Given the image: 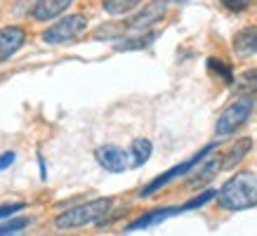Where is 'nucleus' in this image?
Here are the masks:
<instances>
[{"instance_id":"obj_1","label":"nucleus","mask_w":257,"mask_h":236,"mask_svg":"<svg viewBox=\"0 0 257 236\" xmlns=\"http://www.w3.org/2000/svg\"><path fill=\"white\" fill-rule=\"evenodd\" d=\"M215 201L222 210H250L257 205V173L243 170L219 187Z\"/></svg>"},{"instance_id":"obj_2","label":"nucleus","mask_w":257,"mask_h":236,"mask_svg":"<svg viewBox=\"0 0 257 236\" xmlns=\"http://www.w3.org/2000/svg\"><path fill=\"white\" fill-rule=\"evenodd\" d=\"M113 208V198L111 196H99L92 201H85L80 205H73L69 210L59 212L55 217V227L57 229H80L94 222H101Z\"/></svg>"},{"instance_id":"obj_3","label":"nucleus","mask_w":257,"mask_h":236,"mask_svg":"<svg viewBox=\"0 0 257 236\" xmlns=\"http://www.w3.org/2000/svg\"><path fill=\"white\" fill-rule=\"evenodd\" d=\"M255 111V97L252 94H241L236 97L234 102H229L222 109V113L215 121V135L217 137H229L234 135L238 128H243L248 123V118Z\"/></svg>"},{"instance_id":"obj_4","label":"nucleus","mask_w":257,"mask_h":236,"mask_svg":"<svg viewBox=\"0 0 257 236\" xmlns=\"http://www.w3.org/2000/svg\"><path fill=\"white\" fill-rule=\"evenodd\" d=\"M85 31H87V17L76 12V15H66L57 24L47 26L45 31L40 33V40L47 43V45H69L73 40H78Z\"/></svg>"},{"instance_id":"obj_5","label":"nucleus","mask_w":257,"mask_h":236,"mask_svg":"<svg viewBox=\"0 0 257 236\" xmlns=\"http://www.w3.org/2000/svg\"><path fill=\"white\" fill-rule=\"evenodd\" d=\"M212 149H215V144H205V147H203L201 151H196V154H194L191 158H189V161H184V163L175 165V168H170V170H165V173L161 175V177H156V180H151V182L147 184V187L142 189V191H140V198H149V196H154L156 191H161L163 187H168V184H170L172 180H177V177H182V175H189V173H191V170L196 168V165L201 163L203 158H205L208 154H210Z\"/></svg>"},{"instance_id":"obj_6","label":"nucleus","mask_w":257,"mask_h":236,"mask_svg":"<svg viewBox=\"0 0 257 236\" xmlns=\"http://www.w3.org/2000/svg\"><path fill=\"white\" fill-rule=\"evenodd\" d=\"M165 15H168V0H151V3H147V5L133 17V19L125 22L127 33L149 31V29H154L156 24L163 22Z\"/></svg>"},{"instance_id":"obj_7","label":"nucleus","mask_w":257,"mask_h":236,"mask_svg":"<svg viewBox=\"0 0 257 236\" xmlns=\"http://www.w3.org/2000/svg\"><path fill=\"white\" fill-rule=\"evenodd\" d=\"M94 158H97V163L106 170V173H123L127 170V165H130V154L116 144H104L99 149L94 151Z\"/></svg>"},{"instance_id":"obj_8","label":"nucleus","mask_w":257,"mask_h":236,"mask_svg":"<svg viewBox=\"0 0 257 236\" xmlns=\"http://www.w3.org/2000/svg\"><path fill=\"white\" fill-rule=\"evenodd\" d=\"M196 168H198V170H191V173H189L191 175L187 180L189 187H203V184H208V182L222 170V154H217V151L212 149L210 156H205Z\"/></svg>"},{"instance_id":"obj_9","label":"nucleus","mask_w":257,"mask_h":236,"mask_svg":"<svg viewBox=\"0 0 257 236\" xmlns=\"http://www.w3.org/2000/svg\"><path fill=\"white\" fill-rule=\"evenodd\" d=\"M26 43V31L22 26H5L0 29V62H5L10 57L19 52Z\"/></svg>"},{"instance_id":"obj_10","label":"nucleus","mask_w":257,"mask_h":236,"mask_svg":"<svg viewBox=\"0 0 257 236\" xmlns=\"http://www.w3.org/2000/svg\"><path fill=\"white\" fill-rule=\"evenodd\" d=\"M73 5V0H36L31 8L33 22H52L57 17H62L66 10Z\"/></svg>"},{"instance_id":"obj_11","label":"nucleus","mask_w":257,"mask_h":236,"mask_svg":"<svg viewBox=\"0 0 257 236\" xmlns=\"http://www.w3.org/2000/svg\"><path fill=\"white\" fill-rule=\"evenodd\" d=\"M179 208H156V210H147L144 215H140L137 220H133L127 227L123 229L125 234H133V231H140V229H147V227H154L158 222L168 220L172 215H177Z\"/></svg>"},{"instance_id":"obj_12","label":"nucleus","mask_w":257,"mask_h":236,"mask_svg":"<svg viewBox=\"0 0 257 236\" xmlns=\"http://www.w3.org/2000/svg\"><path fill=\"white\" fill-rule=\"evenodd\" d=\"M234 52L238 57L257 55V24L245 26V29H241V31H236V36H234Z\"/></svg>"},{"instance_id":"obj_13","label":"nucleus","mask_w":257,"mask_h":236,"mask_svg":"<svg viewBox=\"0 0 257 236\" xmlns=\"http://www.w3.org/2000/svg\"><path fill=\"white\" fill-rule=\"evenodd\" d=\"M250 149H252V140H250V137L236 140V144H231V149L226 151V154H222V168H224V170L236 168V165L250 154Z\"/></svg>"},{"instance_id":"obj_14","label":"nucleus","mask_w":257,"mask_h":236,"mask_svg":"<svg viewBox=\"0 0 257 236\" xmlns=\"http://www.w3.org/2000/svg\"><path fill=\"white\" fill-rule=\"evenodd\" d=\"M151 151H154V144H151L147 137L133 140V144H130V165H133V168L144 165L149 161V156H151Z\"/></svg>"},{"instance_id":"obj_15","label":"nucleus","mask_w":257,"mask_h":236,"mask_svg":"<svg viewBox=\"0 0 257 236\" xmlns=\"http://www.w3.org/2000/svg\"><path fill=\"white\" fill-rule=\"evenodd\" d=\"M208 73H212V76H217L222 83H226V85H234V69H231V64L224 62L222 57H208Z\"/></svg>"},{"instance_id":"obj_16","label":"nucleus","mask_w":257,"mask_h":236,"mask_svg":"<svg viewBox=\"0 0 257 236\" xmlns=\"http://www.w3.org/2000/svg\"><path fill=\"white\" fill-rule=\"evenodd\" d=\"M142 5V0H101V10L111 17H123L130 15L133 10Z\"/></svg>"},{"instance_id":"obj_17","label":"nucleus","mask_w":257,"mask_h":236,"mask_svg":"<svg viewBox=\"0 0 257 236\" xmlns=\"http://www.w3.org/2000/svg\"><path fill=\"white\" fill-rule=\"evenodd\" d=\"M156 40V33L154 31H140L133 38H125L116 45L118 52H127V50H142V47H149L151 43Z\"/></svg>"},{"instance_id":"obj_18","label":"nucleus","mask_w":257,"mask_h":236,"mask_svg":"<svg viewBox=\"0 0 257 236\" xmlns=\"http://www.w3.org/2000/svg\"><path fill=\"white\" fill-rule=\"evenodd\" d=\"M127 33V26L123 24H104L101 29H97L94 31V38L97 40H116L120 38V36H125Z\"/></svg>"},{"instance_id":"obj_19","label":"nucleus","mask_w":257,"mask_h":236,"mask_svg":"<svg viewBox=\"0 0 257 236\" xmlns=\"http://www.w3.org/2000/svg\"><path fill=\"white\" fill-rule=\"evenodd\" d=\"M215 194H217L215 189H208V191H203V194H198V196H191L187 203L177 205L179 212H187V210H196V208H203L205 203H210L212 198H215Z\"/></svg>"},{"instance_id":"obj_20","label":"nucleus","mask_w":257,"mask_h":236,"mask_svg":"<svg viewBox=\"0 0 257 236\" xmlns=\"http://www.w3.org/2000/svg\"><path fill=\"white\" fill-rule=\"evenodd\" d=\"M29 224H31V220H29V217H15V220L5 222V224H0V236H5V234H17V231L26 229Z\"/></svg>"},{"instance_id":"obj_21","label":"nucleus","mask_w":257,"mask_h":236,"mask_svg":"<svg viewBox=\"0 0 257 236\" xmlns=\"http://www.w3.org/2000/svg\"><path fill=\"white\" fill-rule=\"evenodd\" d=\"M219 5L226 10V12H245V10L252 5V0H219Z\"/></svg>"},{"instance_id":"obj_22","label":"nucleus","mask_w":257,"mask_h":236,"mask_svg":"<svg viewBox=\"0 0 257 236\" xmlns=\"http://www.w3.org/2000/svg\"><path fill=\"white\" fill-rule=\"evenodd\" d=\"M241 85H243V87H248V90H255V92H257V66H255V69L243 71Z\"/></svg>"},{"instance_id":"obj_23","label":"nucleus","mask_w":257,"mask_h":236,"mask_svg":"<svg viewBox=\"0 0 257 236\" xmlns=\"http://www.w3.org/2000/svg\"><path fill=\"white\" fill-rule=\"evenodd\" d=\"M24 208H26V203H5V205H0V220H3V217H12L15 212H22Z\"/></svg>"},{"instance_id":"obj_24","label":"nucleus","mask_w":257,"mask_h":236,"mask_svg":"<svg viewBox=\"0 0 257 236\" xmlns=\"http://www.w3.org/2000/svg\"><path fill=\"white\" fill-rule=\"evenodd\" d=\"M15 161H17V154H15V151H5V154H0V173H3V170H8V168L15 163Z\"/></svg>"},{"instance_id":"obj_25","label":"nucleus","mask_w":257,"mask_h":236,"mask_svg":"<svg viewBox=\"0 0 257 236\" xmlns=\"http://www.w3.org/2000/svg\"><path fill=\"white\" fill-rule=\"evenodd\" d=\"M184 3H191V0H168V5H184Z\"/></svg>"}]
</instances>
